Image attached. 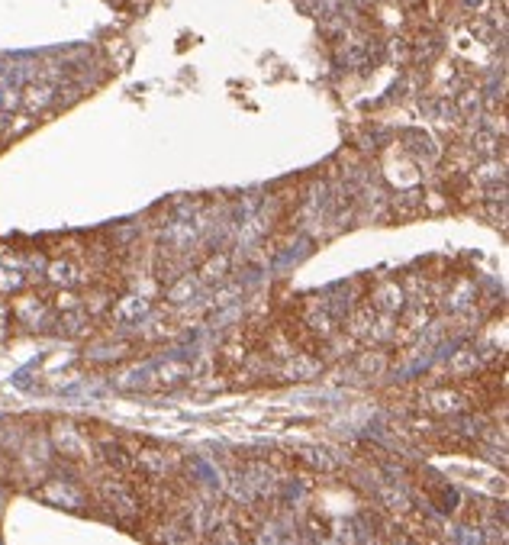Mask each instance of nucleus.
I'll list each match as a JSON object with an SVG mask.
<instances>
[{
  "instance_id": "obj_1",
  "label": "nucleus",
  "mask_w": 509,
  "mask_h": 545,
  "mask_svg": "<svg viewBox=\"0 0 509 545\" xmlns=\"http://www.w3.org/2000/svg\"><path fill=\"white\" fill-rule=\"evenodd\" d=\"M52 88L49 84H26L23 94H20V104L29 110V113H39V110H46L52 104Z\"/></svg>"
},
{
  "instance_id": "obj_2",
  "label": "nucleus",
  "mask_w": 509,
  "mask_h": 545,
  "mask_svg": "<svg viewBox=\"0 0 509 545\" xmlns=\"http://www.w3.org/2000/svg\"><path fill=\"white\" fill-rule=\"evenodd\" d=\"M229 271V255L226 252H220V255H210L207 262H203L200 268H197V275L203 278V281H220L223 275Z\"/></svg>"
}]
</instances>
